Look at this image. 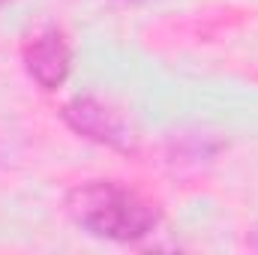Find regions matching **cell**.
I'll list each match as a JSON object with an SVG mask.
<instances>
[{"label":"cell","instance_id":"7a4b0ae2","mask_svg":"<svg viewBox=\"0 0 258 255\" xmlns=\"http://www.w3.org/2000/svg\"><path fill=\"white\" fill-rule=\"evenodd\" d=\"M21 60L27 75L42 87V90H57L69 78L72 69V48L63 30L45 27L36 36H30L21 48Z\"/></svg>","mask_w":258,"mask_h":255},{"label":"cell","instance_id":"6da1fadb","mask_svg":"<svg viewBox=\"0 0 258 255\" xmlns=\"http://www.w3.org/2000/svg\"><path fill=\"white\" fill-rule=\"evenodd\" d=\"M66 210L84 231L114 243L147 237L162 219L153 198L120 180H84L72 186L66 195Z\"/></svg>","mask_w":258,"mask_h":255},{"label":"cell","instance_id":"5b68a950","mask_svg":"<svg viewBox=\"0 0 258 255\" xmlns=\"http://www.w3.org/2000/svg\"><path fill=\"white\" fill-rule=\"evenodd\" d=\"M3 3H6V0H0V6H3Z\"/></svg>","mask_w":258,"mask_h":255},{"label":"cell","instance_id":"277c9868","mask_svg":"<svg viewBox=\"0 0 258 255\" xmlns=\"http://www.w3.org/2000/svg\"><path fill=\"white\" fill-rule=\"evenodd\" d=\"M252 246H255V249H258V237H255V243H252Z\"/></svg>","mask_w":258,"mask_h":255},{"label":"cell","instance_id":"3957f363","mask_svg":"<svg viewBox=\"0 0 258 255\" xmlns=\"http://www.w3.org/2000/svg\"><path fill=\"white\" fill-rule=\"evenodd\" d=\"M63 120L75 129L78 135L96 141V144H108L114 150H126L129 135L123 120L99 99L93 96H75L63 105Z\"/></svg>","mask_w":258,"mask_h":255}]
</instances>
